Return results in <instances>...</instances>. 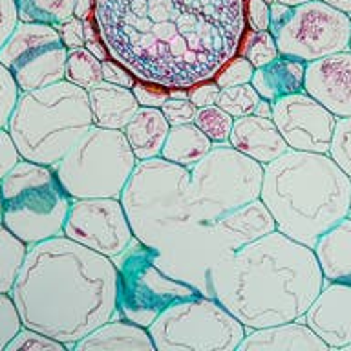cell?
<instances>
[{"label":"cell","mask_w":351,"mask_h":351,"mask_svg":"<svg viewBox=\"0 0 351 351\" xmlns=\"http://www.w3.org/2000/svg\"><path fill=\"white\" fill-rule=\"evenodd\" d=\"M350 51H351V37H350Z\"/></svg>","instance_id":"58"},{"label":"cell","mask_w":351,"mask_h":351,"mask_svg":"<svg viewBox=\"0 0 351 351\" xmlns=\"http://www.w3.org/2000/svg\"><path fill=\"white\" fill-rule=\"evenodd\" d=\"M229 143L238 152L245 154L263 167L289 150L274 121L254 114L234 119Z\"/></svg>","instance_id":"19"},{"label":"cell","mask_w":351,"mask_h":351,"mask_svg":"<svg viewBox=\"0 0 351 351\" xmlns=\"http://www.w3.org/2000/svg\"><path fill=\"white\" fill-rule=\"evenodd\" d=\"M213 147L214 143L194 123L170 126L169 136L161 148V158L170 163L192 169L199 159L205 158L213 150Z\"/></svg>","instance_id":"27"},{"label":"cell","mask_w":351,"mask_h":351,"mask_svg":"<svg viewBox=\"0 0 351 351\" xmlns=\"http://www.w3.org/2000/svg\"><path fill=\"white\" fill-rule=\"evenodd\" d=\"M156 351L150 331L143 326L117 318L108 320L82 337L73 351Z\"/></svg>","instance_id":"22"},{"label":"cell","mask_w":351,"mask_h":351,"mask_svg":"<svg viewBox=\"0 0 351 351\" xmlns=\"http://www.w3.org/2000/svg\"><path fill=\"white\" fill-rule=\"evenodd\" d=\"M88 101L93 126L108 130H123L139 110V103L130 88L104 81L97 88L88 90Z\"/></svg>","instance_id":"24"},{"label":"cell","mask_w":351,"mask_h":351,"mask_svg":"<svg viewBox=\"0 0 351 351\" xmlns=\"http://www.w3.org/2000/svg\"><path fill=\"white\" fill-rule=\"evenodd\" d=\"M136 163L123 130L92 126L53 170L71 199H119Z\"/></svg>","instance_id":"8"},{"label":"cell","mask_w":351,"mask_h":351,"mask_svg":"<svg viewBox=\"0 0 351 351\" xmlns=\"http://www.w3.org/2000/svg\"><path fill=\"white\" fill-rule=\"evenodd\" d=\"M19 161H22V158L13 137L8 128H0V183L15 169Z\"/></svg>","instance_id":"41"},{"label":"cell","mask_w":351,"mask_h":351,"mask_svg":"<svg viewBox=\"0 0 351 351\" xmlns=\"http://www.w3.org/2000/svg\"><path fill=\"white\" fill-rule=\"evenodd\" d=\"M245 21L249 29L269 32V24H271L269 4H265L263 0H245Z\"/></svg>","instance_id":"43"},{"label":"cell","mask_w":351,"mask_h":351,"mask_svg":"<svg viewBox=\"0 0 351 351\" xmlns=\"http://www.w3.org/2000/svg\"><path fill=\"white\" fill-rule=\"evenodd\" d=\"M194 125L214 145H221V143H229L230 130H232V125H234V117L227 114L225 110L219 108L218 104H213V106L196 110Z\"/></svg>","instance_id":"32"},{"label":"cell","mask_w":351,"mask_h":351,"mask_svg":"<svg viewBox=\"0 0 351 351\" xmlns=\"http://www.w3.org/2000/svg\"><path fill=\"white\" fill-rule=\"evenodd\" d=\"M156 256V249L143 245L134 238L130 245L114 258L117 267V313L121 318L147 329L163 309L202 295L192 285L161 271Z\"/></svg>","instance_id":"11"},{"label":"cell","mask_w":351,"mask_h":351,"mask_svg":"<svg viewBox=\"0 0 351 351\" xmlns=\"http://www.w3.org/2000/svg\"><path fill=\"white\" fill-rule=\"evenodd\" d=\"M273 121L289 150L329 152L337 117L306 92L291 93L274 101Z\"/></svg>","instance_id":"16"},{"label":"cell","mask_w":351,"mask_h":351,"mask_svg":"<svg viewBox=\"0 0 351 351\" xmlns=\"http://www.w3.org/2000/svg\"><path fill=\"white\" fill-rule=\"evenodd\" d=\"M234 252L221 240L214 225L197 221L161 247L156 263L169 276L213 298L214 278Z\"/></svg>","instance_id":"14"},{"label":"cell","mask_w":351,"mask_h":351,"mask_svg":"<svg viewBox=\"0 0 351 351\" xmlns=\"http://www.w3.org/2000/svg\"><path fill=\"white\" fill-rule=\"evenodd\" d=\"M263 2H265V4L271 5V4H273V2H274V0H263Z\"/></svg>","instance_id":"55"},{"label":"cell","mask_w":351,"mask_h":351,"mask_svg":"<svg viewBox=\"0 0 351 351\" xmlns=\"http://www.w3.org/2000/svg\"><path fill=\"white\" fill-rule=\"evenodd\" d=\"M213 225L216 232L221 236V240L232 251H238L247 243H252L276 230L273 214L260 197L243 207L236 208L232 213L225 214L223 218Z\"/></svg>","instance_id":"21"},{"label":"cell","mask_w":351,"mask_h":351,"mask_svg":"<svg viewBox=\"0 0 351 351\" xmlns=\"http://www.w3.org/2000/svg\"><path fill=\"white\" fill-rule=\"evenodd\" d=\"M55 29L59 32L60 40H62V44L68 49L82 48L86 44V38H84V21L77 19V16H71L68 21L55 24Z\"/></svg>","instance_id":"42"},{"label":"cell","mask_w":351,"mask_h":351,"mask_svg":"<svg viewBox=\"0 0 351 351\" xmlns=\"http://www.w3.org/2000/svg\"><path fill=\"white\" fill-rule=\"evenodd\" d=\"M93 10H95V0H75V11L73 16L86 21L90 16H93Z\"/></svg>","instance_id":"48"},{"label":"cell","mask_w":351,"mask_h":351,"mask_svg":"<svg viewBox=\"0 0 351 351\" xmlns=\"http://www.w3.org/2000/svg\"><path fill=\"white\" fill-rule=\"evenodd\" d=\"M304 92L339 117H351V51L306 64Z\"/></svg>","instance_id":"17"},{"label":"cell","mask_w":351,"mask_h":351,"mask_svg":"<svg viewBox=\"0 0 351 351\" xmlns=\"http://www.w3.org/2000/svg\"><path fill=\"white\" fill-rule=\"evenodd\" d=\"M19 97H21V90L16 86L15 77L0 62V128H8Z\"/></svg>","instance_id":"38"},{"label":"cell","mask_w":351,"mask_h":351,"mask_svg":"<svg viewBox=\"0 0 351 351\" xmlns=\"http://www.w3.org/2000/svg\"><path fill=\"white\" fill-rule=\"evenodd\" d=\"M24 328L21 313L16 309L11 293H0V351H5L8 344Z\"/></svg>","instance_id":"36"},{"label":"cell","mask_w":351,"mask_h":351,"mask_svg":"<svg viewBox=\"0 0 351 351\" xmlns=\"http://www.w3.org/2000/svg\"><path fill=\"white\" fill-rule=\"evenodd\" d=\"M19 11H16L15 0H0V49L10 38V35L15 32L19 24Z\"/></svg>","instance_id":"46"},{"label":"cell","mask_w":351,"mask_h":351,"mask_svg":"<svg viewBox=\"0 0 351 351\" xmlns=\"http://www.w3.org/2000/svg\"><path fill=\"white\" fill-rule=\"evenodd\" d=\"M344 351H351V344H350V346H346V348H344Z\"/></svg>","instance_id":"56"},{"label":"cell","mask_w":351,"mask_h":351,"mask_svg":"<svg viewBox=\"0 0 351 351\" xmlns=\"http://www.w3.org/2000/svg\"><path fill=\"white\" fill-rule=\"evenodd\" d=\"M66 346L35 329L22 328L5 351H64Z\"/></svg>","instance_id":"35"},{"label":"cell","mask_w":351,"mask_h":351,"mask_svg":"<svg viewBox=\"0 0 351 351\" xmlns=\"http://www.w3.org/2000/svg\"><path fill=\"white\" fill-rule=\"evenodd\" d=\"M84 48H86L88 51L93 55V57H97L101 62H103V60H106V59H110L108 49H106V46H104L101 38H99V40H92V43H86V44H84Z\"/></svg>","instance_id":"49"},{"label":"cell","mask_w":351,"mask_h":351,"mask_svg":"<svg viewBox=\"0 0 351 351\" xmlns=\"http://www.w3.org/2000/svg\"><path fill=\"white\" fill-rule=\"evenodd\" d=\"M262 199L276 230L304 245L350 216L351 180L329 154L287 150L263 167Z\"/></svg>","instance_id":"4"},{"label":"cell","mask_w":351,"mask_h":351,"mask_svg":"<svg viewBox=\"0 0 351 351\" xmlns=\"http://www.w3.org/2000/svg\"><path fill=\"white\" fill-rule=\"evenodd\" d=\"M64 79L88 92L103 82V62L93 57L84 46L68 49Z\"/></svg>","instance_id":"30"},{"label":"cell","mask_w":351,"mask_h":351,"mask_svg":"<svg viewBox=\"0 0 351 351\" xmlns=\"http://www.w3.org/2000/svg\"><path fill=\"white\" fill-rule=\"evenodd\" d=\"M29 247L0 221V293H11Z\"/></svg>","instance_id":"28"},{"label":"cell","mask_w":351,"mask_h":351,"mask_svg":"<svg viewBox=\"0 0 351 351\" xmlns=\"http://www.w3.org/2000/svg\"><path fill=\"white\" fill-rule=\"evenodd\" d=\"M324 282L351 285V216L324 232L313 245Z\"/></svg>","instance_id":"23"},{"label":"cell","mask_w":351,"mask_h":351,"mask_svg":"<svg viewBox=\"0 0 351 351\" xmlns=\"http://www.w3.org/2000/svg\"><path fill=\"white\" fill-rule=\"evenodd\" d=\"M329 158L351 180V117H339L329 145Z\"/></svg>","instance_id":"34"},{"label":"cell","mask_w":351,"mask_h":351,"mask_svg":"<svg viewBox=\"0 0 351 351\" xmlns=\"http://www.w3.org/2000/svg\"><path fill=\"white\" fill-rule=\"evenodd\" d=\"M238 55L245 57L254 68L271 64L273 60L280 57L276 38L271 32H254L247 27L243 37H241Z\"/></svg>","instance_id":"31"},{"label":"cell","mask_w":351,"mask_h":351,"mask_svg":"<svg viewBox=\"0 0 351 351\" xmlns=\"http://www.w3.org/2000/svg\"><path fill=\"white\" fill-rule=\"evenodd\" d=\"M22 326L66 350L117 313V267L64 234L29 247L11 289Z\"/></svg>","instance_id":"2"},{"label":"cell","mask_w":351,"mask_h":351,"mask_svg":"<svg viewBox=\"0 0 351 351\" xmlns=\"http://www.w3.org/2000/svg\"><path fill=\"white\" fill-rule=\"evenodd\" d=\"M322 2H326V4H329L335 10L342 11V13L351 16V0H322Z\"/></svg>","instance_id":"51"},{"label":"cell","mask_w":351,"mask_h":351,"mask_svg":"<svg viewBox=\"0 0 351 351\" xmlns=\"http://www.w3.org/2000/svg\"><path fill=\"white\" fill-rule=\"evenodd\" d=\"M62 234L112 260L134 240L125 208L117 197L73 199Z\"/></svg>","instance_id":"15"},{"label":"cell","mask_w":351,"mask_h":351,"mask_svg":"<svg viewBox=\"0 0 351 351\" xmlns=\"http://www.w3.org/2000/svg\"><path fill=\"white\" fill-rule=\"evenodd\" d=\"M19 21L60 24L73 16L75 0H15Z\"/></svg>","instance_id":"29"},{"label":"cell","mask_w":351,"mask_h":351,"mask_svg":"<svg viewBox=\"0 0 351 351\" xmlns=\"http://www.w3.org/2000/svg\"><path fill=\"white\" fill-rule=\"evenodd\" d=\"M328 344L313 333L304 317L269 328L247 329L238 351H328Z\"/></svg>","instance_id":"20"},{"label":"cell","mask_w":351,"mask_h":351,"mask_svg":"<svg viewBox=\"0 0 351 351\" xmlns=\"http://www.w3.org/2000/svg\"><path fill=\"white\" fill-rule=\"evenodd\" d=\"M304 77L306 62L280 55L271 64L254 70L251 84L260 97L274 103L291 93L304 92Z\"/></svg>","instance_id":"26"},{"label":"cell","mask_w":351,"mask_h":351,"mask_svg":"<svg viewBox=\"0 0 351 351\" xmlns=\"http://www.w3.org/2000/svg\"><path fill=\"white\" fill-rule=\"evenodd\" d=\"M219 92L221 88L213 81L199 82L196 86L189 88V101H191L196 108H205V106H213L218 103Z\"/></svg>","instance_id":"44"},{"label":"cell","mask_w":351,"mask_h":351,"mask_svg":"<svg viewBox=\"0 0 351 351\" xmlns=\"http://www.w3.org/2000/svg\"><path fill=\"white\" fill-rule=\"evenodd\" d=\"M263 165L238 152L230 143L213 150L191 169V203L196 218L216 223L225 214L260 197Z\"/></svg>","instance_id":"9"},{"label":"cell","mask_w":351,"mask_h":351,"mask_svg":"<svg viewBox=\"0 0 351 351\" xmlns=\"http://www.w3.org/2000/svg\"><path fill=\"white\" fill-rule=\"evenodd\" d=\"M324 284L313 247L274 230L232 254L214 278L213 298L247 329L269 328L304 317Z\"/></svg>","instance_id":"3"},{"label":"cell","mask_w":351,"mask_h":351,"mask_svg":"<svg viewBox=\"0 0 351 351\" xmlns=\"http://www.w3.org/2000/svg\"><path fill=\"white\" fill-rule=\"evenodd\" d=\"M0 221H2V194H0Z\"/></svg>","instance_id":"54"},{"label":"cell","mask_w":351,"mask_h":351,"mask_svg":"<svg viewBox=\"0 0 351 351\" xmlns=\"http://www.w3.org/2000/svg\"><path fill=\"white\" fill-rule=\"evenodd\" d=\"M92 126L88 92L64 79L21 93L8 132L22 159L53 169Z\"/></svg>","instance_id":"5"},{"label":"cell","mask_w":351,"mask_h":351,"mask_svg":"<svg viewBox=\"0 0 351 351\" xmlns=\"http://www.w3.org/2000/svg\"><path fill=\"white\" fill-rule=\"evenodd\" d=\"M260 95L252 88V84H241V86H232V88H223L219 92L218 97V106L225 110L227 114L232 115L234 119L240 117H247V115L254 114L256 104L260 103Z\"/></svg>","instance_id":"33"},{"label":"cell","mask_w":351,"mask_h":351,"mask_svg":"<svg viewBox=\"0 0 351 351\" xmlns=\"http://www.w3.org/2000/svg\"><path fill=\"white\" fill-rule=\"evenodd\" d=\"M254 66L241 55H236L234 59H230L221 70L216 73L214 82L218 84L221 90L223 88H232V86H241V84H249L254 75Z\"/></svg>","instance_id":"37"},{"label":"cell","mask_w":351,"mask_h":351,"mask_svg":"<svg viewBox=\"0 0 351 351\" xmlns=\"http://www.w3.org/2000/svg\"><path fill=\"white\" fill-rule=\"evenodd\" d=\"M68 48L51 24L19 22L0 49V62L15 77L16 86L33 92L64 81Z\"/></svg>","instance_id":"12"},{"label":"cell","mask_w":351,"mask_h":351,"mask_svg":"<svg viewBox=\"0 0 351 351\" xmlns=\"http://www.w3.org/2000/svg\"><path fill=\"white\" fill-rule=\"evenodd\" d=\"M119 202L134 238L156 251L199 221L191 203V169L161 156L137 161Z\"/></svg>","instance_id":"6"},{"label":"cell","mask_w":351,"mask_h":351,"mask_svg":"<svg viewBox=\"0 0 351 351\" xmlns=\"http://www.w3.org/2000/svg\"><path fill=\"white\" fill-rule=\"evenodd\" d=\"M350 216H351V199H350Z\"/></svg>","instance_id":"57"},{"label":"cell","mask_w":351,"mask_h":351,"mask_svg":"<svg viewBox=\"0 0 351 351\" xmlns=\"http://www.w3.org/2000/svg\"><path fill=\"white\" fill-rule=\"evenodd\" d=\"M313 333L328 344L329 350H344L351 344V285L340 282L324 284L304 315Z\"/></svg>","instance_id":"18"},{"label":"cell","mask_w":351,"mask_h":351,"mask_svg":"<svg viewBox=\"0 0 351 351\" xmlns=\"http://www.w3.org/2000/svg\"><path fill=\"white\" fill-rule=\"evenodd\" d=\"M156 351H234L247 328L208 296L176 302L150 324Z\"/></svg>","instance_id":"10"},{"label":"cell","mask_w":351,"mask_h":351,"mask_svg":"<svg viewBox=\"0 0 351 351\" xmlns=\"http://www.w3.org/2000/svg\"><path fill=\"white\" fill-rule=\"evenodd\" d=\"M2 223L27 247L62 234L71 199L55 170L22 159L0 183Z\"/></svg>","instance_id":"7"},{"label":"cell","mask_w":351,"mask_h":351,"mask_svg":"<svg viewBox=\"0 0 351 351\" xmlns=\"http://www.w3.org/2000/svg\"><path fill=\"white\" fill-rule=\"evenodd\" d=\"M274 2H280V4L291 5V8H298V5L307 4V2H311V0H274Z\"/></svg>","instance_id":"53"},{"label":"cell","mask_w":351,"mask_h":351,"mask_svg":"<svg viewBox=\"0 0 351 351\" xmlns=\"http://www.w3.org/2000/svg\"><path fill=\"white\" fill-rule=\"evenodd\" d=\"M103 81L110 82V84H117L123 88H134L136 84V77L132 75V71H128L123 64H119L117 60L106 59L103 60Z\"/></svg>","instance_id":"45"},{"label":"cell","mask_w":351,"mask_h":351,"mask_svg":"<svg viewBox=\"0 0 351 351\" xmlns=\"http://www.w3.org/2000/svg\"><path fill=\"white\" fill-rule=\"evenodd\" d=\"M110 59L167 90L213 81L247 29L245 0H95Z\"/></svg>","instance_id":"1"},{"label":"cell","mask_w":351,"mask_h":351,"mask_svg":"<svg viewBox=\"0 0 351 351\" xmlns=\"http://www.w3.org/2000/svg\"><path fill=\"white\" fill-rule=\"evenodd\" d=\"M254 115L273 119V103H271V101H265V99H260V103H258L256 108H254Z\"/></svg>","instance_id":"50"},{"label":"cell","mask_w":351,"mask_h":351,"mask_svg":"<svg viewBox=\"0 0 351 351\" xmlns=\"http://www.w3.org/2000/svg\"><path fill=\"white\" fill-rule=\"evenodd\" d=\"M132 92L136 95L139 106H147V108H161L165 101L169 99V90L158 84H150L145 81H136Z\"/></svg>","instance_id":"40"},{"label":"cell","mask_w":351,"mask_h":351,"mask_svg":"<svg viewBox=\"0 0 351 351\" xmlns=\"http://www.w3.org/2000/svg\"><path fill=\"white\" fill-rule=\"evenodd\" d=\"M169 97L170 99H189V90H185V88H172V90H169Z\"/></svg>","instance_id":"52"},{"label":"cell","mask_w":351,"mask_h":351,"mask_svg":"<svg viewBox=\"0 0 351 351\" xmlns=\"http://www.w3.org/2000/svg\"><path fill=\"white\" fill-rule=\"evenodd\" d=\"M169 130V121L165 119L161 108L139 106L130 123L123 128V134L137 161H145L161 156Z\"/></svg>","instance_id":"25"},{"label":"cell","mask_w":351,"mask_h":351,"mask_svg":"<svg viewBox=\"0 0 351 351\" xmlns=\"http://www.w3.org/2000/svg\"><path fill=\"white\" fill-rule=\"evenodd\" d=\"M196 106L189 99H167L161 106L165 119L169 121L170 126L191 125L196 117Z\"/></svg>","instance_id":"39"},{"label":"cell","mask_w":351,"mask_h":351,"mask_svg":"<svg viewBox=\"0 0 351 351\" xmlns=\"http://www.w3.org/2000/svg\"><path fill=\"white\" fill-rule=\"evenodd\" d=\"M351 16L322 0H311L293 10L289 22L276 35L282 57L313 62L350 49Z\"/></svg>","instance_id":"13"},{"label":"cell","mask_w":351,"mask_h":351,"mask_svg":"<svg viewBox=\"0 0 351 351\" xmlns=\"http://www.w3.org/2000/svg\"><path fill=\"white\" fill-rule=\"evenodd\" d=\"M293 10L291 5L280 4V2H273L269 5V15H271V24H269V32L273 33L274 37L278 35V32L282 27L289 22L291 15H293Z\"/></svg>","instance_id":"47"}]
</instances>
